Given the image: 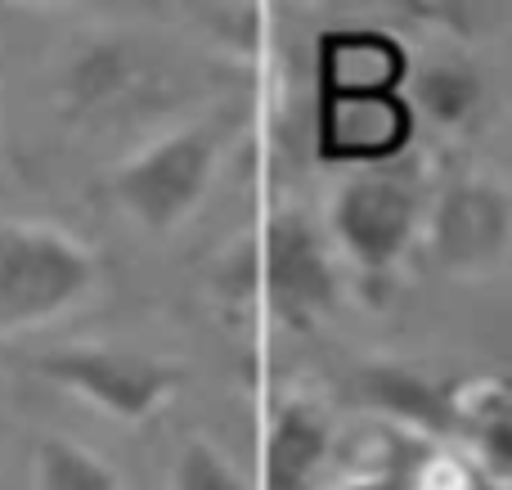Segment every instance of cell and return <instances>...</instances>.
Here are the masks:
<instances>
[{
	"label": "cell",
	"mask_w": 512,
	"mask_h": 490,
	"mask_svg": "<svg viewBox=\"0 0 512 490\" xmlns=\"http://www.w3.org/2000/svg\"><path fill=\"white\" fill-rule=\"evenodd\" d=\"M333 243L319 225H310L301 212H279L265 225L261 239V279L265 302L292 329H310L324 315H333L342 284L333 266Z\"/></svg>",
	"instance_id": "8992f818"
},
{
	"label": "cell",
	"mask_w": 512,
	"mask_h": 490,
	"mask_svg": "<svg viewBox=\"0 0 512 490\" xmlns=\"http://www.w3.org/2000/svg\"><path fill=\"white\" fill-rule=\"evenodd\" d=\"M414 108L405 95L382 99H319V158L342 171H373L409 149Z\"/></svg>",
	"instance_id": "52a82bcc"
},
{
	"label": "cell",
	"mask_w": 512,
	"mask_h": 490,
	"mask_svg": "<svg viewBox=\"0 0 512 490\" xmlns=\"http://www.w3.org/2000/svg\"><path fill=\"white\" fill-rule=\"evenodd\" d=\"M405 99H409V108H414V117H427V122H436L441 131H459L481 108V72H477V63H468L463 54L436 50V54H427V59H414Z\"/></svg>",
	"instance_id": "7c38bea8"
},
{
	"label": "cell",
	"mask_w": 512,
	"mask_h": 490,
	"mask_svg": "<svg viewBox=\"0 0 512 490\" xmlns=\"http://www.w3.org/2000/svg\"><path fill=\"white\" fill-rule=\"evenodd\" d=\"M454 432L463 437L477 473L512 486V383L481 378V383L459 387Z\"/></svg>",
	"instance_id": "8fae6325"
},
{
	"label": "cell",
	"mask_w": 512,
	"mask_h": 490,
	"mask_svg": "<svg viewBox=\"0 0 512 490\" xmlns=\"http://www.w3.org/2000/svg\"><path fill=\"white\" fill-rule=\"evenodd\" d=\"M104 284L99 252L54 221H0V338L36 333Z\"/></svg>",
	"instance_id": "7a4b0ae2"
},
{
	"label": "cell",
	"mask_w": 512,
	"mask_h": 490,
	"mask_svg": "<svg viewBox=\"0 0 512 490\" xmlns=\"http://www.w3.org/2000/svg\"><path fill=\"white\" fill-rule=\"evenodd\" d=\"M355 392L369 410H378L400 432H418V437H445L454 432V405H459V387H445L427 378L414 365H396V360H373L355 374Z\"/></svg>",
	"instance_id": "9c48e42d"
},
{
	"label": "cell",
	"mask_w": 512,
	"mask_h": 490,
	"mask_svg": "<svg viewBox=\"0 0 512 490\" xmlns=\"http://www.w3.org/2000/svg\"><path fill=\"white\" fill-rule=\"evenodd\" d=\"M445 279H490L512 261V180L499 171H459L427 198L423 243Z\"/></svg>",
	"instance_id": "5b68a950"
},
{
	"label": "cell",
	"mask_w": 512,
	"mask_h": 490,
	"mask_svg": "<svg viewBox=\"0 0 512 490\" xmlns=\"http://www.w3.org/2000/svg\"><path fill=\"white\" fill-rule=\"evenodd\" d=\"M230 144V117H194L144 140L108 171V198L135 230L167 239L198 216Z\"/></svg>",
	"instance_id": "6da1fadb"
},
{
	"label": "cell",
	"mask_w": 512,
	"mask_h": 490,
	"mask_svg": "<svg viewBox=\"0 0 512 490\" xmlns=\"http://www.w3.org/2000/svg\"><path fill=\"white\" fill-rule=\"evenodd\" d=\"M337 490H405V477L400 473H373V477H355V482H346Z\"/></svg>",
	"instance_id": "9a60e30c"
},
{
	"label": "cell",
	"mask_w": 512,
	"mask_h": 490,
	"mask_svg": "<svg viewBox=\"0 0 512 490\" xmlns=\"http://www.w3.org/2000/svg\"><path fill=\"white\" fill-rule=\"evenodd\" d=\"M32 490H126L99 450L72 437H41L32 450Z\"/></svg>",
	"instance_id": "4fadbf2b"
},
{
	"label": "cell",
	"mask_w": 512,
	"mask_h": 490,
	"mask_svg": "<svg viewBox=\"0 0 512 490\" xmlns=\"http://www.w3.org/2000/svg\"><path fill=\"white\" fill-rule=\"evenodd\" d=\"M167 490H252V486L243 482L234 459L216 441L189 437V441H180L176 459H171Z\"/></svg>",
	"instance_id": "5bb4252c"
},
{
	"label": "cell",
	"mask_w": 512,
	"mask_h": 490,
	"mask_svg": "<svg viewBox=\"0 0 512 490\" xmlns=\"http://www.w3.org/2000/svg\"><path fill=\"white\" fill-rule=\"evenodd\" d=\"M333 455V419L315 396H292L274 410L265 437V490H319Z\"/></svg>",
	"instance_id": "30bf717a"
},
{
	"label": "cell",
	"mask_w": 512,
	"mask_h": 490,
	"mask_svg": "<svg viewBox=\"0 0 512 490\" xmlns=\"http://www.w3.org/2000/svg\"><path fill=\"white\" fill-rule=\"evenodd\" d=\"M32 374L122 428L153 423L189 383L180 360L122 342H63L32 360Z\"/></svg>",
	"instance_id": "3957f363"
},
{
	"label": "cell",
	"mask_w": 512,
	"mask_h": 490,
	"mask_svg": "<svg viewBox=\"0 0 512 490\" xmlns=\"http://www.w3.org/2000/svg\"><path fill=\"white\" fill-rule=\"evenodd\" d=\"M319 99H382L405 95L409 50L382 27H342L319 41Z\"/></svg>",
	"instance_id": "ba28073f"
},
{
	"label": "cell",
	"mask_w": 512,
	"mask_h": 490,
	"mask_svg": "<svg viewBox=\"0 0 512 490\" xmlns=\"http://www.w3.org/2000/svg\"><path fill=\"white\" fill-rule=\"evenodd\" d=\"M427 198L414 180L387 167L346 171L328 198L324 234L333 252L369 284H382L400 270V261L423 243Z\"/></svg>",
	"instance_id": "277c9868"
}]
</instances>
